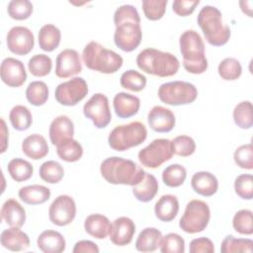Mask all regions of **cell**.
I'll list each match as a JSON object with an SVG mask.
<instances>
[{"instance_id": "6", "label": "cell", "mask_w": 253, "mask_h": 253, "mask_svg": "<svg viewBox=\"0 0 253 253\" xmlns=\"http://www.w3.org/2000/svg\"><path fill=\"white\" fill-rule=\"evenodd\" d=\"M82 59L87 68L105 74L117 72L124 63V59L120 54L94 41L84 47Z\"/></svg>"}, {"instance_id": "4", "label": "cell", "mask_w": 253, "mask_h": 253, "mask_svg": "<svg viewBox=\"0 0 253 253\" xmlns=\"http://www.w3.org/2000/svg\"><path fill=\"white\" fill-rule=\"evenodd\" d=\"M136 64L140 70L158 77L175 75L180 67L178 58L170 52L148 47L136 56Z\"/></svg>"}, {"instance_id": "16", "label": "cell", "mask_w": 253, "mask_h": 253, "mask_svg": "<svg viewBox=\"0 0 253 253\" xmlns=\"http://www.w3.org/2000/svg\"><path fill=\"white\" fill-rule=\"evenodd\" d=\"M2 81L9 87H20L27 80V72L24 63L14 57L3 59L0 67Z\"/></svg>"}, {"instance_id": "25", "label": "cell", "mask_w": 253, "mask_h": 253, "mask_svg": "<svg viewBox=\"0 0 253 253\" xmlns=\"http://www.w3.org/2000/svg\"><path fill=\"white\" fill-rule=\"evenodd\" d=\"M179 211V202L174 195H163L154 206V213L156 217L164 222L173 220Z\"/></svg>"}, {"instance_id": "31", "label": "cell", "mask_w": 253, "mask_h": 253, "mask_svg": "<svg viewBox=\"0 0 253 253\" xmlns=\"http://www.w3.org/2000/svg\"><path fill=\"white\" fill-rule=\"evenodd\" d=\"M61 40V33L57 27L52 24H46L40 29L39 45L47 52L53 51L58 47Z\"/></svg>"}, {"instance_id": "36", "label": "cell", "mask_w": 253, "mask_h": 253, "mask_svg": "<svg viewBox=\"0 0 253 253\" xmlns=\"http://www.w3.org/2000/svg\"><path fill=\"white\" fill-rule=\"evenodd\" d=\"M40 177L46 183L56 184L60 182L64 176V170L60 163L54 160H48L43 162L40 166Z\"/></svg>"}, {"instance_id": "48", "label": "cell", "mask_w": 253, "mask_h": 253, "mask_svg": "<svg viewBox=\"0 0 253 253\" xmlns=\"http://www.w3.org/2000/svg\"><path fill=\"white\" fill-rule=\"evenodd\" d=\"M234 162L242 169H253V147L251 143L237 147L233 154Z\"/></svg>"}, {"instance_id": "19", "label": "cell", "mask_w": 253, "mask_h": 253, "mask_svg": "<svg viewBox=\"0 0 253 253\" xmlns=\"http://www.w3.org/2000/svg\"><path fill=\"white\" fill-rule=\"evenodd\" d=\"M49 139L53 145H59L60 143L72 139L74 134L73 122L67 116L56 117L49 126L48 129Z\"/></svg>"}, {"instance_id": "13", "label": "cell", "mask_w": 253, "mask_h": 253, "mask_svg": "<svg viewBox=\"0 0 253 253\" xmlns=\"http://www.w3.org/2000/svg\"><path fill=\"white\" fill-rule=\"evenodd\" d=\"M76 215V205L68 195H60L54 199L48 209L49 220L57 226L71 223Z\"/></svg>"}, {"instance_id": "51", "label": "cell", "mask_w": 253, "mask_h": 253, "mask_svg": "<svg viewBox=\"0 0 253 253\" xmlns=\"http://www.w3.org/2000/svg\"><path fill=\"white\" fill-rule=\"evenodd\" d=\"M189 250L191 253H212L214 251V246L210 238L199 237L193 239L190 242Z\"/></svg>"}, {"instance_id": "1", "label": "cell", "mask_w": 253, "mask_h": 253, "mask_svg": "<svg viewBox=\"0 0 253 253\" xmlns=\"http://www.w3.org/2000/svg\"><path fill=\"white\" fill-rule=\"evenodd\" d=\"M114 23L116 26L115 44L126 52L134 50L142 39L140 17L136 8L126 4L120 6L115 11Z\"/></svg>"}, {"instance_id": "27", "label": "cell", "mask_w": 253, "mask_h": 253, "mask_svg": "<svg viewBox=\"0 0 253 253\" xmlns=\"http://www.w3.org/2000/svg\"><path fill=\"white\" fill-rule=\"evenodd\" d=\"M84 228L89 235L97 239H104L110 235L112 223L107 216L100 213H93L86 217Z\"/></svg>"}, {"instance_id": "5", "label": "cell", "mask_w": 253, "mask_h": 253, "mask_svg": "<svg viewBox=\"0 0 253 253\" xmlns=\"http://www.w3.org/2000/svg\"><path fill=\"white\" fill-rule=\"evenodd\" d=\"M206 41L213 46L224 45L230 39V29L222 22L221 12L214 6H204L197 17Z\"/></svg>"}, {"instance_id": "28", "label": "cell", "mask_w": 253, "mask_h": 253, "mask_svg": "<svg viewBox=\"0 0 253 253\" xmlns=\"http://www.w3.org/2000/svg\"><path fill=\"white\" fill-rule=\"evenodd\" d=\"M22 150L28 157L34 160H39L47 155L48 145L42 135L33 133L23 140Z\"/></svg>"}, {"instance_id": "15", "label": "cell", "mask_w": 253, "mask_h": 253, "mask_svg": "<svg viewBox=\"0 0 253 253\" xmlns=\"http://www.w3.org/2000/svg\"><path fill=\"white\" fill-rule=\"evenodd\" d=\"M82 71L79 53L72 48L63 49L56 56L55 75L59 78H68Z\"/></svg>"}, {"instance_id": "43", "label": "cell", "mask_w": 253, "mask_h": 253, "mask_svg": "<svg viewBox=\"0 0 253 253\" xmlns=\"http://www.w3.org/2000/svg\"><path fill=\"white\" fill-rule=\"evenodd\" d=\"M7 12L14 20H26L33 13V4L29 0H12L8 3Z\"/></svg>"}, {"instance_id": "53", "label": "cell", "mask_w": 253, "mask_h": 253, "mask_svg": "<svg viewBox=\"0 0 253 253\" xmlns=\"http://www.w3.org/2000/svg\"><path fill=\"white\" fill-rule=\"evenodd\" d=\"M1 124H2V134H3L2 135V149H1V152L3 153V152H5V150L7 148V144H8L7 136H8L9 131H8V129L6 127V124H5L3 119H1Z\"/></svg>"}, {"instance_id": "2", "label": "cell", "mask_w": 253, "mask_h": 253, "mask_svg": "<svg viewBox=\"0 0 253 253\" xmlns=\"http://www.w3.org/2000/svg\"><path fill=\"white\" fill-rule=\"evenodd\" d=\"M102 177L114 185H136L144 176L145 171L129 159L118 156L106 158L100 166Z\"/></svg>"}, {"instance_id": "45", "label": "cell", "mask_w": 253, "mask_h": 253, "mask_svg": "<svg viewBox=\"0 0 253 253\" xmlns=\"http://www.w3.org/2000/svg\"><path fill=\"white\" fill-rule=\"evenodd\" d=\"M167 4V0H143L141 3L144 16L150 21L160 20L165 14Z\"/></svg>"}, {"instance_id": "41", "label": "cell", "mask_w": 253, "mask_h": 253, "mask_svg": "<svg viewBox=\"0 0 253 253\" xmlns=\"http://www.w3.org/2000/svg\"><path fill=\"white\" fill-rule=\"evenodd\" d=\"M121 86L125 89L139 92L146 86V77L136 70L129 69L125 71L120 79Z\"/></svg>"}, {"instance_id": "46", "label": "cell", "mask_w": 253, "mask_h": 253, "mask_svg": "<svg viewBox=\"0 0 253 253\" xmlns=\"http://www.w3.org/2000/svg\"><path fill=\"white\" fill-rule=\"evenodd\" d=\"M159 247L162 253H184L185 241L179 234L171 232L162 236Z\"/></svg>"}, {"instance_id": "54", "label": "cell", "mask_w": 253, "mask_h": 253, "mask_svg": "<svg viewBox=\"0 0 253 253\" xmlns=\"http://www.w3.org/2000/svg\"><path fill=\"white\" fill-rule=\"evenodd\" d=\"M240 8L248 17H252V1H239Z\"/></svg>"}, {"instance_id": "24", "label": "cell", "mask_w": 253, "mask_h": 253, "mask_svg": "<svg viewBox=\"0 0 253 253\" xmlns=\"http://www.w3.org/2000/svg\"><path fill=\"white\" fill-rule=\"evenodd\" d=\"M1 216L8 225L20 228L26 221V211L18 201L8 199L1 208Z\"/></svg>"}, {"instance_id": "30", "label": "cell", "mask_w": 253, "mask_h": 253, "mask_svg": "<svg viewBox=\"0 0 253 253\" xmlns=\"http://www.w3.org/2000/svg\"><path fill=\"white\" fill-rule=\"evenodd\" d=\"M162 233L155 227H146L140 231L135 241V248L139 252H153L160 246Z\"/></svg>"}, {"instance_id": "44", "label": "cell", "mask_w": 253, "mask_h": 253, "mask_svg": "<svg viewBox=\"0 0 253 253\" xmlns=\"http://www.w3.org/2000/svg\"><path fill=\"white\" fill-rule=\"evenodd\" d=\"M232 226L240 234L251 235L253 233V218L250 210L238 211L232 218Z\"/></svg>"}, {"instance_id": "20", "label": "cell", "mask_w": 253, "mask_h": 253, "mask_svg": "<svg viewBox=\"0 0 253 253\" xmlns=\"http://www.w3.org/2000/svg\"><path fill=\"white\" fill-rule=\"evenodd\" d=\"M113 106L115 113L119 118L127 119L137 114L140 108V100L134 95L120 92L115 95Z\"/></svg>"}, {"instance_id": "17", "label": "cell", "mask_w": 253, "mask_h": 253, "mask_svg": "<svg viewBox=\"0 0 253 253\" xmlns=\"http://www.w3.org/2000/svg\"><path fill=\"white\" fill-rule=\"evenodd\" d=\"M135 233V224L127 216H120L112 223L110 239L117 246H125L131 242Z\"/></svg>"}, {"instance_id": "32", "label": "cell", "mask_w": 253, "mask_h": 253, "mask_svg": "<svg viewBox=\"0 0 253 253\" xmlns=\"http://www.w3.org/2000/svg\"><path fill=\"white\" fill-rule=\"evenodd\" d=\"M7 170L11 178L19 183L29 180L34 173L33 165L22 158H13L10 160Z\"/></svg>"}, {"instance_id": "14", "label": "cell", "mask_w": 253, "mask_h": 253, "mask_svg": "<svg viewBox=\"0 0 253 253\" xmlns=\"http://www.w3.org/2000/svg\"><path fill=\"white\" fill-rule=\"evenodd\" d=\"M6 42L8 49L17 55H26L35 45L34 34L23 26H15L7 34Z\"/></svg>"}, {"instance_id": "9", "label": "cell", "mask_w": 253, "mask_h": 253, "mask_svg": "<svg viewBox=\"0 0 253 253\" xmlns=\"http://www.w3.org/2000/svg\"><path fill=\"white\" fill-rule=\"evenodd\" d=\"M210 218L211 211L208 204L201 200H192L186 206L179 226L187 233H198L206 229Z\"/></svg>"}, {"instance_id": "34", "label": "cell", "mask_w": 253, "mask_h": 253, "mask_svg": "<svg viewBox=\"0 0 253 253\" xmlns=\"http://www.w3.org/2000/svg\"><path fill=\"white\" fill-rule=\"evenodd\" d=\"M26 98L30 104L40 107L48 99V88L43 81H33L26 89Z\"/></svg>"}, {"instance_id": "10", "label": "cell", "mask_w": 253, "mask_h": 253, "mask_svg": "<svg viewBox=\"0 0 253 253\" xmlns=\"http://www.w3.org/2000/svg\"><path fill=\"white\" fill-rule=\"evenodd\" d=\"M173 154L171 140L156 138L138 152V160L142 166L155 169L170 160Z\"/></svg>"}, {"instance_id": "12", "label": "cell", "mask_w": 253, "mask_h": 253, "mask_svg": "<svg viewBox=\"0 0 253 253\" xmlns=\"http://www.w3.org/2000/svg\"><path fill=\"white\" fill-rule=\"evenodd\" d=\"M83 114L93 122L97 128L106 127L112 121V114L109 107V100L102 93L94 94L83 107Z\"/></svg>"}, {"instance_id": "52", "label": "cell", "mask_w": 253, "mask_h": 253, "mask_svg": "<svg viewBox=\"0 0 253 253\" xmlns=\"http://www.w3.org/2000/svg\"><path fill=\"white\" fill-rule=\"evenodd\" d=\"M73 253H98L99 247L90 240H80L75 243Z\"/></svg>"}, {"instance_id": "42", "label": "cell", "mask_w": 253, "mask_h": 253, "mask_svg": "<svg viewBox=\"0 0 253 253\" xmlns=\"http://www.w3.org/2000/svg\"><path fill=\"white\" fill-rule=\"evenodd\" d=\"M217 71L222 79L232 81L240 77L242 73V67L239 60L236 58L226 57L218 64Z\"/></svg>"}, {"instance_id": "11", "label": "cell", "mask_w": 253, "mask_h": 253, "mask_svg": "<svg viewBox=\"0 0 253 253\" xmlns=\"http://www.w3.org/2000/svg\"><path fill=\"white\" fill-rule=\"evenodd\" d=\"M88 94L87 82L82 77H74L57 85L54 91L55 100L63 106L71 107L82 101Z\"/></svg>"}, {"instance_id": "33", "label": "cell", "mask_w": 253, "mask_h": 253, "mask_svg": "<svg viewBox=\"0 0 253 253\" xmlns=\"http://www.w3.org/2000/svg\"><path fill=\"white\" fill-rule=\"evenodd\" d=\"M9 120L12 126L20 131L28 129L33 124L32 113L26 106L23 105H17L11 109Z\"/></svg>"}, {"instance_id": "40", "label": "cell", "mask_w": 253, "mask_h": 253, "mask_svg": "<svg viewBox=\"0 0 253 253\" xmlns=\"http://www.w3.org/2000/svg\"><path fill=\"white\" fill-rule=\"evenodd\" d=\"M52 67L51 58L43 53L32 56L28 62V68L32 75L36 77H43L50 73Z\"/></svg>"}, {"instance_id": "7", "label": "cell", "mask_w": 253, "mask_h": 253, "mask_svg": "<svg viewBox=\"0 0 253 253\" xmlns=\"http://www.w3.org/2000/svg\"><path fill=\"white\" fill-rule=\"evenodd\" d=\"M146 137V126L140 122H131L116 126L110 132L108 142L114 150L125 151L141 144Z\"/></svg>"}, {"instance_id": "22", "label": "cell", "mask_w": 253, "mask_h": 253, "mask_svg": "<svg viewBox=\"0 0 253 253\" xmlns=\"http://www.w3.org/2000/svg\"><path fill=\"white\" fill-rule=\"evenodd\" d=\"M37 245L44 253H60L65 250L66 242L60 232L47 229L39 235Z\"/></svg>"}, {"instance_id": "39", "label": "cell", "mask_w": 253, "mask_h": 253, "mask_svg": "<svg viewBox=\"0 0 253 253\" xmlns=\"http://www.w3.org/2000/svg\"><path fill=\"white\" fill-rule=\"evenodd\" d=\"M233 120L240 128H251L253 125L252 103L250 101H242L237 104L233 110Z\"/></svg>"}, {"instance_id": "21", "label": "cell", "mask_w": 253, "mask_h": 253, "mask_svg": "<svg viewBox=\"0 0 253 253\" xmlns=\"http://www.w3.org/2000/svg\"><path fill=\"white\" fill-rule=\"evenodd\" d=\"M1 245L10 251H23L30 246V238L19 227L4 229L0 235Z\"/></svg>"}, {"instance_id": "23", "label": "cell", "mask_w": 253, "mask_h": 253, "mask_svg": "<svg viewBox=\"0 0 253 253\" xmlns=\"http://www.w3.org/2000/svg\"><path fill=\"white\" fill-rule=\"evenodd\" d=\"M191 186L197 194L204 197H211L216 193L218 182L216 177L211 172L200 171L193 175Z\"/></svg>"}, {"instance_id": "3", "label": "cell", "mask_w": 253, "mask_h": 253, "mask_svg": "<svg viewBox=\"0 0 253 253\" xmlns=\"http://www.w3.org/2000/svg\"><path fill=\"white\" fill-rule=\"evenodd\" d=\"M179 43L184 68L192 74L204 73L208 69V60L200 34L195 30H187L180 36Z\"/></svg>"}, {"instance_id": "49", "label": "cell", "mask_w": 253, "mask_h": 253, "mask_svg": "<svg viewBox=\"0 0 253 253\" xmlns=\"http://www.w3.org/2000/svg\"><path fill=\"white\" fill-rule=\"evenodd\" d=\"M234 191L243 200L253 198V176L251 174H241L234 181Z\"/></svg>"}, {"instance_id": "47", "label": "cell", "mask_w": 253, "mask_h": 253, "mask_svg": "<svg viewBox=\"0 0 253 253\" xmlns=\"http://www.w3.org/2000/svg\"><path fill=\"white\" fill-rule=\"evenodd\" d=\"M171 142L174 153L182 157H188L196 150L195 140L188 135H178Z\"/></svg>"}, {"instance_id": "26", "label": "cell", "mask_w": 253, "mask_h": 253, "mask_svg": "<svg viewBox=\"0 0 253 253\" xmlns=\"http://www.w3.org/2000/svg\"><path fill=\"white\" fill-rule=\"evenodd\" d=\"M158 187V182L155 176L145 172L142 179L136 185L132 186V194L137 201L148 203L156 196Z\"/></svg>"}, {"instance_id": "18", "label": "cell", "mask_w": 253, "mask_h": 253, "mask_svg": "<svg viewBox=\"0 0 253 253\" xmlns=\"http://www.w3.org/2000/svg\"><path fill=\"white\" fill-rule=\"evenodd\" d=\"M147 121L150 128L156 132L171 131L176 123L173 112L162 106L153 107L148 113Z\"/></svg>"}, {"instance_id": "37", "label": "cell", "mask_w": 253, "mask_h": 253, "mask_svg": "<svg viewBox=\"0 0 253 253\" xmlns=\"http://www.w3.org/2000/svg\"><path fill=\"white\" fill-rule=\"evenodd\" d=\"M187 177V170L183 165L171 164L167 166L162 172L163 183L170 188L181 186Z\"/></svg>"}, {"instance_id": "50", "label": "cell", "mask_w": 253, "mask_h": 253, "mask_svg": "<svg viewBox=\"0 0 253 253\" xmlns=\"http://www.w3.org/2000/svg\"><path fill=\"white\" fill-rule=\"evenodd\" d=\"M200 4L199 0L195 1H186V0H175L172 3V9L175 14L181 17H186L191 15L196 7Z\"/></svg>"}, {"instance_id": "35", "label": "cell", "mask_w": 253, "mask_h": 253, "mask_svg": "<svg viewBox=\"0 0 253 253\" xmlns=\"http://www.w3.org/2000/svg\"><path fill=\"white\" fill-rule=\"evenodd\" d=\"M58 157L66 162H76L83 155L82 145L76 139L66 140L56 146Z\"/></svg>"}, {"instance_id": "29", "label": "cell", "mask_w": 253, "mask_h": 253, "mask_svg": "<svg viewBox=\"0 0 253 253\" xmlns=\"http://www.w3.org/2000/svg\"><path fill=\"white\" fill-rule=\"evenodd\" d=\"M18 196L27 205H41L50 198V190L42 185H30L22 187Z\"/></svg>"}, {"instance_id": "8", "label": "cell", "mask_w": 253, "mask_h": 253, "mask_svg": "<svg viewBox=\"0 0 253 253\" xmlns=\"http://www.w3.org/2000/svg\"><path fill=\"white\" fill-rule=\"evenodd\" d=\"M160 101L170 106H181L193 103L198 97L196 86L186 81H171L163 83L158 88Z\"/></svg>"}, {"instance_id": "38", "label": "cell", "mask_w": 253, "mask_h": 253, "mask_svg": "<svg viewBox=\"0 0 253 253\" xmlns=\"http://www.w3.org/2000/svg\"><path fill=\"white\" fill-rule=\"evenodd\" d=\"M253 249V241L249 238H235L233 235H227L221 242L220 251L222 253L248 252Z\"/></svg>"}]
</instances>
